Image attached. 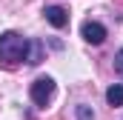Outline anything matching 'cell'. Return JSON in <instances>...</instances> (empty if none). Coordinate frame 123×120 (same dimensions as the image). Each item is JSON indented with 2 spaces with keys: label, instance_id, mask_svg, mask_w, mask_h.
<instances>
[{
  "label": "cell",
  "instance_id": "cell-1",
  "mask_svg": "<svg viewBox=\"0 0 123 120\" xmlns=\"http://www.w3.org/2000/svg\"><path fill=\"white\" fill-rule=\"evenodd\" d=\"M29 52V37L17 34V31H6L0 34V66L3 69H14L26 60Z\"/></svg>",
  "mask_w": 123,
  "mask_h": 120
},
{
  "label": "cell",
  "instance_id": "cell-2",
  "mask_svg": "<svg viewBox=\"0 0 123 120\" xmlns=\"http://www.w3.org/2000/svg\"><path fill=\"white\" fill-rule=\"evenodd\" d=\"M29 94H31V103H34V106H46V103L55 97V80H52L49 74H46V77H37V80L31 83Z\"/></svg>",
  "mask_w": 123,
  "mask_h": 120
},
{
  "label": "cell",
  "instance_id": "cell-3",
  "mask_svg": "<svg viewBox=\"0 0 123 120\" xmlns=\"http://www.w3.org/2000/svg\"><path fill=\"white\" fill-rule=\"evenodd\" d=\"M80 37H83L86 43H92V46H100V43L106 40V26L97 23V20H86V23L80 26Z\"/></svg>",
  "mask_w": 123,
  "mask_h": 120
},
{
  "label": "cell",
  "instance_id": "cell-4",
  "mask_svg": "<svg viewBox=\"0 0 123 120\" xmlns=\"http://www.w3.org/2000/svg\"><path fill=\"white\" fill-rule=\"evenodd\" d=\"M43 14H46V20H49L55 29H63V26L69 23V12L60 9V6H46V12H43Z\"/></svg>",
  "mask_w": 123,
  "mask_h": 120
},
{
  "label": "cell",
  "instance_id": "cell-5",
  "mask_svg": "<svg viewBox=\"0 0 123 120\" xmlns=\"http://www.w3.org/2000/svg\"><path fill=\"white\" fill-rule=\"evenodd\" d=\"M43 60V43L40 40H29V52H26V63L29 66H37Z\"/></svg>",
  "mask_w": 123,
  "mask_h": 120
},
{
  "label": "cell",
  "instance_id": "cell-6",
  "mask_svg": "<svg viewBox=\"0 0 123 120\" xmlns=\"http://www.w3.org/2000/svg\"><path fill=\"white\" fill-rule=\"evenodd\" d=\"M106 100L109 106H123V83H112L106 89Z\"/></svg>",
  "mask_w": 123,
  "mask_h": 120
},
{
  "label": "cell",
  "instance_id": "cell-7",
  "mask_svg": "<svg viewBox=\"0 0 123 120\" xmlns=\"http://www.w3.org/2000/svg\"><path fill=\"white\" fill-rule=\"evenodd\" d=\"M77 120H94V112H92V106L80 103V106H77Z\"/></svg>",
  "mask_w": 123,
  "mask_h": 120
},
{
  "label": "cell",
  "instance_id": "cell-8",
  "mask_svg": "<svg viewBox=\"0 0 123 120\" xmlns=\"http://www.w3.org/2000/svg\"><path fill=\"white\" fill-rule=\"evenodd\" d=\"M115 72H117V74L123 77V49L117 52V54H115Z\"/></svg>",
  "mask_w": 123,
  "mask_h": 120
}]
</instances>
